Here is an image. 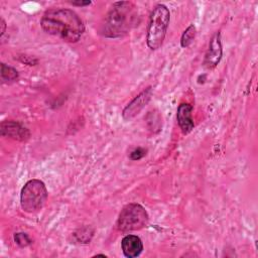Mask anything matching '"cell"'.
Instances as JSON below:
<instances>
[{"label": "cell", "instance_id": "10", "mask_svg": "<svg viewBox=\"0 0 258 258\" xmlns=\"http://www.w3.org/2000/svg\"><path fill=\"white\" fill-rule=\"evenodd\" d=\"M121 249L125 257H138L143 251V243L136 235H126L121 241Z\"/></svg>", "mask_w": 258, "mask_h": 258}, {"label": "cell", "instance_id": "13", "mask_svg": "<svg viewBox=\"0 0 258 258\" xmlns=\"http://www.w3.org/2000/svg\"><path fill=\"white\" fill-rule=\"evenodd\" d=\"M196 34H197V29L196 26L194 24L188 25L185 30L182 32L181 37H180V45L183 48L188 47L195 40L196 38Z\"/></svg>", "mask_w": 258, "mask_h": 258}, {"label": "cell", "instance_id": "9", "mask_svg": "<svg viewBox=\"0 0 258 258\" xmlns=\"http://www.w3.org/2000/svg\"><path fill=\"white\" fill-rule=\"evenodd\" d=\"M192 106L187 103H181L177 107L176 119L178 126L183 134H188L195 127V123L191 117Z\"/></svg>", "mask_w": 258, "mask_h": 258}, {"label": "cell", "instance_id": "12", "mask_svg": "<svg viewBox=\"0 0 258 258\" xmlns=\"http://www.w3.org/2000/svg\"><path fill=\"white\" fill-rule=\"evenodd\" d=\"M19 79V74L16 69L10 67L4 62L1 63V81L5 84H11L17 82Z\"/></svg>", "mask_w": 258, "mask_h": 258}, {"label": "cell", "instance_id": "1", "mask_svg": "<svg viewBox=\"0 0 258 258\" xmlns=\"http://www.w3.org/2000/svg\"><path fill=\"white\" fill-rule=\"evenodd\" d=\"M40 26L47 34L57 36L66 42H78L85 32V25L78 15L69 8H50L40 19Z\"/></svg>", "mask_w": 258, "mask_h": 258}, {"label": "cell", "instance_id": "6", "mask_svg": "<svg viewBox=\"0 0 258 258\" xmlns=\"http://www.w3.org/2000/svg\"><path fill=\"white\" fill-rule=\"evenodd\" d=\"M153 96V89L151 86L141 91L131 102H129L122 111V117L124 120L129 121L137 116L141 110L150 102Z\"/></svg>", "mask_w": 258, "mask_h": 258}, {"label": "cell", "instance_id": "3", "mask_svg": "<svg viewBox=\"0 0 258 258\" xmlns=\"http://www.w3.org/2000/svg\"><path fill=\"white\" fill-rule=\"evenodd\" d=\"M170 21V12L164 4H156L150 12L147 30L146 44L151 50H156L163 44Z\"/></svg>", "mask_w": 258, "mask_h": 258}, {"label": "cell", "instance_id": "4", "mask_svg": "<svg viewBox=\"0 0 258 258\" xmlns=\"http://www.w3.org/2000/svg\"><path fill=\"white\" fill-rule=\"evenodd\" d=\"M48 192L43 181L40 179H30L25 182L20 191V206L21 209L29 214L40 211L46 201Z\"/></svg>", "mask_w": 258, "mask_h": 258}, {"label": "cell", "instance_id": "18", "mask_svg": "<svg viewBox=\"0 0 258 258\" xmlns=\"http://www.w3.org/2000/svg\"><path fill=\"white\" fill-rule=\"evenodd\" d=\"M0 26H1V37L4 36L5 34V31H6V22L3 18H1V22H0Z\"/></svg>", "mask_w": 258, "mask_h": 258}, {"label": "cell", "instance_id": "14", "mask_svg": "<svg viewBox=\"0 0 258 258\" xmlns=\"http://www.w3.org/2000/svg\"><path fill=\"white\" fill-rule=\"evenodd\" d=\"M13 239H14V242L21 248H24V247H27L29 246L30 244H32V240L30 239V237L26 234V233H23V232H17L14 234L13 236Z\"/></svg>", "mask_w": 258, "mask_h": 258}, {"label": "cell", "instance_id": "17", "mask_svg": "<svg viewBox=\"0 0 258 258\" xmlns=\"http://www.w3.org/2000/svg\"><path fill=\"white\" fill-rule=\"evenodd\" d=\"M69 3L72 4L73 6H78V7H85L92 4L91 1H70Z\"/></svg>", "mask_w": 258, "mask_h": 258}, {"label": "cell", "instance_id": "7", "mask_svg": "<svg viewBox=\"0 0 258 258\" xmlns=\"http://www.w3.org/2000/svg\"><path fill=\"white\" fill-rule=\"evenodd\" d=\"M0 132L3 137H7L16 141L25 142L27 141L31 133L27 127L22 123L14 120H5L0 124Z\"/></svg>", "mask_w": 258, "mask_h": 258}, {"label": "cell", "instance_id": "8", "mask_svg": "<svg viewBox=\"0 0 258 258\" xmlns=\"http://www.w3.org/2000/svg\"><path fill=\"white\" fill-rule=\"evenodd\" d=\"M223 55V47H222V38L221 32L217 31L211 38L209 42V47L205 54L204 58V67L213 70L215 69L222 59Z\"/></svg>", "mask_w": 258, "mask_h": 258}, {"label": "cell", "instance_id": "2", "mask_svg": "<svg viewBox=\"0 0 258 258\" xmlns=\"http://www.w3.org/2000/svg\"><path fill=\"white\" fill-rule=\"evenodd\" d=\"M136 6L132 1H118L112 4L101 24L100 34L106 38H120L135 25Z\"/></svg>", "mask_w": 258, "mask_h": 258}, {"label": "cell", "instance_id": "5", "mask_svg": "<svg viewBox=\"0 0 258 258\" xmlns=\"http://www.w3.org/2000/svg\"><path fill=\"white\" fill-rule=\"evenodd\" d=\"M149 221V216L144 207L137 203H130L124 206L117 219V229L128 233L144 228Z\"/></svg>", "mask_w": 258, "mask_h": 258}, {"label": "cell", "instance_id": "11", "mask_svg": "<svg viewBox=\"0 0 258 258\" xmlns=\"http://www.w3.org/2000/svg\"><path fill=\"white\" fill-rule=\"evenodd\" d=\"M95 230L91 226H84L73 233L76 242L80 244H89L94 236Z\"/></svg>", "mask_w": 258, "mask_h": 258}, {"label": "cell", "instance_id": "15", "mask_svg": "<svg viewBox=\"0 0 258 258\" xmlns=\"http://www.w3.org/2000/svg\"><path fill=\"white\" fill-rule=\"evenodd\" d=\"M147 154V149L144 147H136L129 153V159L136 161L142 159Z\"/></svg>", "mask_w": 258, "mask_h": 258}, {"label": "cell", "instance_id": "16", "mask_svg": "<svg viewBox=\"0 0 258 258\" xmlns=\"http://www.w3.org/2000/svg\"><path fill=\"white\" fill-rule=\"evenodd\" d=\"M19 60H20L21 62H24V63L28 64V66H35V64L38 62V60H37L36 58L31 57V56H28V55H22V56H20Z\"/></svg>", "mask_w": 258, "mask_h": 258}]
</instances>
